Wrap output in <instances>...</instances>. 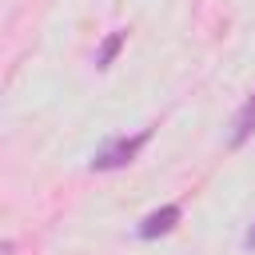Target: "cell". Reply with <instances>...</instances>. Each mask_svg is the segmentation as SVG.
<instances>
[{"mask_svg":"<svg viewBox=\"0 0 255 255\" xmlns=\"http://www.w3.org/2000/svg\"><path fill=\"white\" fill-rule=\"evenodd\" d=\"M147 135H151V131H139V135H120V139L104 143V147L96 151V159H92V171H116V167H128V163L139 155V147L147 143Z\"/></svg>","mask_w":255,"mask_h":255,"instance_id":"obj_1","label":"cell"},{"mask_svg":"<svg viewBox=\"0 0 255 255\" xmlns=\"http://www.w3.org/2000/svg\"><path fill=\"white\" fill-rule=\"evenodd\" d=\"M179 203H163V207H155L151 215H143V223L135 227L139 231V239H159V235H167L175 223H179Z\"/></svg>","mask_w":255,"mask_h":255,"instance_id":"obj_2","label":"cell"},{"mask_svg":"<svg viewBox=\"0 0 255 255\" xmlns=\"http://www.w3.org/2000/svg\"><path fill=\"white\" fill-rule=\"evenodd\" d=\"M255 135V96L239 108V116H235V128H231V147H243L247 139Z\"/></svg>","mask_w":255,"mask_h":255,"instance_id":"obj_3","label":"cell"},{"mask_svg":"<svg viewBox=\"0 0 255 255\" xmlns=\"http://www.w3.org/2000/svg\"><path fill=\"white\" fill-rule=\"evenodd\" d=\"M124 40H128V32H124V28H116V32H112V36L100 44V52H96V68H112V60L120 56Z\"/></svg>","mask_w":255,"mask_h":255,"instance_id":"obj_4","label":"cell"},{"mask_svg":"<svg viewBox=\"0 0 255 255\" xmlns=\"http://www.w3.org/2000/svg\"><path fill=\"white\" fill-rule=\"evenodd\" d=\"M243 247H251V251H255V223L247 227V235H243Z\"/></svg>","mask_w":255,"mask_h":255,"instance_id":"obj_5","label":"cell"}]
</instances>
